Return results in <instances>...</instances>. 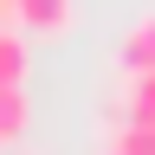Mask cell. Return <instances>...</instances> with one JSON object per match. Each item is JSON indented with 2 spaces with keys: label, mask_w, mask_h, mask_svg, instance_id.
<instances>
[{
  "label": "cell",
  "mask_w": 155,
  "mask_h": 155,
  "mask_svg": "<svg viewBox=\"0 0 155 155\" xmlns=\"http://www.w3.org/2000/svg\"><path fill=\"white\" fill-rule=\"evenodd\" d=\"M116 155H155V123H123V136L110 142Z\"/></svg>",
  "instance_id": "5b68a950"
},
{
  "label": "cell",
  "mask_w": 155,
  "mask_h": 155,
  "mask_svg": "<svg viewBox=\"0 0 155 155\" xmlns=\"http://www.w3.org/2000/svg\"><path fill=\"white\" fill-rule=\"evenodd\" d=\"M26 39H19V32H7V26H0V84H26Z\"/></svg>",
  "instance_id": "277c9868"
},
{
  "label": "cell",
  "mask_w": 155,
  "mask_h": 155,
  "mask_svg": "<svg viewBox=\"0 0 155 155\" xmlns=\"http://www.w3.org/2000/svg\"><path fill=\"white\" fill-rule=\"evenodd\" d=\"M123 65H129V78L136 71H155V13L136 19V26L123 32Z\"/></svg>",
  "instance_id": "3957f363"
},
{
  "label": "cell",
  "mask_w": 155,
  "mask_h": 155,
  "mask_svg": "<svg viewBox=\"0 0 155 155\" xmlns=\"http://www.w3.org/2000/svg\"><path fill=\"white\" fill-rule=\"evenodd\" d=\"M104 155H116V149H104Z\"/></svg>",
  "instance_id": "52a82bcc"
},
{
  "label": "cell",
  "mask_w": 155,
  "mask_h": 155,
  "mask_svg": "<svg viewBox=\"0 0 155 155\" xmlns=\"http://www.w3.org/2000/svg\"><path fill=\"white\" fill-rule=\"evenodd\" d=\"M0 149H7V142H0Z\"/></svg>",
  "instance_id": "ba28073f"
},
{
  "label": "cell",
  "mask_w": 155,
  "mask_h": 155,
  "mask_svg": "<svg viewBox=\"0 0 155 155\" xmlns=\"http://www.w3.org/2000/svg\"><path fill=\"white\" fill-rule=\"evenodd\" d=\"M7 7H19V0H7Z\"/></svg>",
  "instance_id": "8992f818"
},
{
  "label": "cell",
  "mask_w": 155,
  "mask_h": 155,
  "mask_svg": "<svg viewBox=\"0 0 155 155\" xmlns=\"http://www.w3.org/2000/svg\"><path fill=\"white\" fill-rule=\"evenodd\" d=\"M32 123V104H26V84H0V142H19Z\"/></svg>",
  "instance_id": "7a4b0ae2"
},
{
  "label": "cell",
  "mask_w": 155,
  "mask_h": 155,
  "mask_svg": "<svg viewBox=\"0 0 155 155\" xmlns=\"http://www.w3.org/2000/svg\"><path fill=\"white\" fill-rule=\"evenodd\" d=\"M13 19L26 32H58V26H71V0H19Z\"/></svg>",
  "instance_id": "6da1fadb"
}]
</instances>
